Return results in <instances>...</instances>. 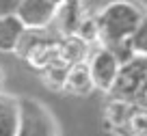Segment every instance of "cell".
Wrapping results in <instances>:
<instances>
[{
    "mask_svg": "<svg viewBox=\"0 0 147 136\" xmlns=\"http://www.w3.org/2000/svg\"><path fill=\"white\" fill-rule=\"evenodd\" d=\"M87 63H89V69H91L95 89L102 91V93H113V86H115L119 71H121V63L115 56V52L108 45L97 43L91 50Z\"/></svg>",
    "mask_w": 147,
    "mask_h": 136,
    "instance_id": "cell-3",
    "label": "cell"
},
{
    "mask_svg": "<svg viewBox=\"0 0 147 136\" xmlns=\"http://www.w3.org/2000/svg\"><path fill=\"white\" fill-rule=\"evenodd\" d=\"M52 2H54V5H59V7H61V5H65V2H67V0H52Z\"/></svg>",
    "mask_w": 147,
    "mask_h": 136,
    "instance_id": "cell-15",
    "label": "cell"
},
{
    "mask_svg": "<svg viewBox=\"0 0 147 136\" xmlns=\"http://www.w3.org/2000/svg\"><path fill=\"white\" fill-rule=\"evenodd\" d=\"M20 121L18 97L0 93V136H15Z\"/></svg>",
    "mask_w": 147,
    "mask_h": 136,
    "instance_id": "cell-8",
    "label": "cell"
},
{
    "mask_svg": "<svg viewBox=\"0 0 147 136\" xmlns=\"http://www.w3.org/2000/svg\"><path fill=\"white\" fill-rule=\"evenodd\" d=\"M65 91L74 93V95H89L91 91H95V82H93L91 69H89L87 61H78L74 63L67 71V82H65Z\"/></svg>",
    "mask_w": 147,
    "mask_h": 136,
    "instance_id": "cell-7",
    "label": "cell"
},
{
    "mask_svg": "<svg viewBox=\"0 0 147 136\" xmlns=\"http://www.w3.org/2000/svg\"><path fill=\"white\" fill-rule=\"evenodd\" d=\"M20 121L15 136H61L52 110L35 97H18Z\"/></svg>",
    "mask_w": 147,
    "mask_h": 136,
    "instance_id": "cell-2",
    "label": "cell"
},
{
    "mask_svg": "<svg viewBox=\"0 0 147 136\" xmlns=\"http://www.w3.org/2000/svg\"><path fill=\"white\" fill-rule=\"evenodd\" d=\"M24 0H0V15H11L20 9Z\"/></svg>",
    "mask_w": 147,
    "mask_h": 136,
    "instance_id": "cell-13",
    "label": "cell"
},
{
    "mask_svg": "<svg viewBox=\"0 0 147 136\" xmlns=\"http://www.w3.org/2000/svg\"><path fill=\"white\" fill-rule=\"evenodd\" d=\"M132 106H134V102H128V100H121V97H117L115 102H110V104L106 106V121L119 130V127L125 123V119H128V114H130V110H132Z\"/></svg>",
    "mask_w": 147,
    "mask_h": 136,
    "instance_id": "cell-10",
    "label": "cell"
},
{
    "mask_svg": "<svg viewBox=\"0 0 147 136\" xmlns=\"http://www.w3.org/2000/svg\"><path fill=\"white\" fill-rule=\"evenodd\" d=\"M59 9L61 7L54 5L52 0H24L22 5H20V9L15 11V15L24 22V26L28 30L41 32L52 22H56Z\"/></svg>",
    "mask_w": 147,
    "mask_h": 136,
    "instance_id": "cell-5",
    "label": "cell"
},
{
    "mask_svg": "<svg viewBox=\"0 0 147 136\" xmlns=\"http://www.w3.org/2000/svg\"><path fill=\"white\" fill-rule=\"evenodd\" d=\"M67 71H69V65H63V63H52L43 69V80H46L48 86L56 91H65V82H67Z\"/></svg>",
    "mask_w": 147,
    "mask_h": 136,
    "instance_id": "cell-11",
    "label": "cell"
},
{
    "mask_svg": "<svg viewBox=\"0 0 147 136\" xmlns=\"http://www.w3.org/2000/svg\"><path fill=\"white\" fill-rule=\"evenodd\" d=\"M128 41H130V48H132L134 56L147 59V13H145V18L141 20V24L136 26V30L132 32V37Z\"/></svg>",
    "mask_w": 147,
    "mask_h": 136,
    "instance_id": "cell-12",
    "label": "cell"
},
{
    "mask_svg": "<svg viewBox=\"0 0 147 136\" xmlns=\"http://www.w3.org/2000/svg\"><path fill=\"white\" fill-rule=\"evenodd\" d=\"M2 82H5V73H2V69H0V93H2Z\"/></svg>",
    "mask_w": 147,
    "mask_h": 136,
    "instance_id": "cell-14",
    "label": "cell"
},
{
    "mask_svg": "<svg viewBox=\"0 0 147 136\" xmlns=\"http://www.w3.org/2000/svg\"><path fill=\"white\" fill-rule=\"evenodd\" d=\"M28 28L15 13L0 15V52L2 54H18Z\"/></svg>",
    "mask_w": 147,
    "mask_h": 136,
    "instance_id": "cell-6",
    "label": "cell"
},
{
    "mask_svg": "<svg viewBox=\"0 0 147 136\" xmlns=\"http://www.w3.org/2000/svg\"><path fill=\"white\" fill-rule=\"evenodd\" d=\"M145 86H147V59L134 56L132 61L121 65V71L115 86H113V93L121 100L138 102Z\"/></svg>",
    "mask_w": 147,
    "mask_h": 136,
    "instance_id": "cell-4",
    "label": "cell"
},
{
    "mask_svg": "<svg viewBox=\"0 0 147 136\" xmlns=\"http://www.w3.org/2000/svg\"><path fill=\"white\" fill-rule=\"evenodd\" d=\"M145 13L147 9L138 0H108L95 15L100 43L110 48L115 43L128 41Z\"/></svg>",
    "mask_w": 147,
    "mask_h": 136,
    "instance_id": "cell-1",
    "label": "cell"
},
{
    "mask_svg": "<svg viewBox=\"0 0 147 136\" xmlns=\"http://www.w3.org/2000/svg\"><path fill=\"white\" fill-rule=\"evenodd\" d=\"M117 132L123 136H147V106L134 104L128 119H125V123Z\"/></svg>",
    "mask_w": 147,
    "mask_h": 136,
    "instance_id": "cell-9",
    "label": "cell"
}]
</instances>
